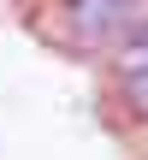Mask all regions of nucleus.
Masks as SVG:
<instances>
[{"label": "nucleus", "mask_w": 148, "mask_h": 160, "mask_svg": "<svg viewBox=\"0 0 148 160\" xmlns=\"http://www.w3.org/2000/svg\"><path fill=\"white\" fill-rule=\"evenodd\" d=\"M142 12H148L142 0H71V6H65V30H71L77 42H113V36H125Z\"/></svg>", "instance_id": "1"}, {"label": "nucleus", "mask_w": 148, "mask_h": 160, "mask_svg": "<svg viewBox=\"0 0 148 160\" xmlns=\"http://www.w3.org/2000/svg\"><path fill=\"white\" fill-rule=\"evenodd\" d=\"M107 71H113V77L148 71V12L125 30V36H113V42H107Z\"/></svg>", "instance_id": "2"}, {"label": "nucleus", "mask_w": 148, "mask_h": 160, "mask_svg": "<svg viewBox=\"0 0 148 160\" xmlns=\"http://www.w3.org/2000/svg\"><path fill=\"white\" fill-rule=\"evenodd\" d=\"M113 95H119V113L148 125V71H131V77H113Z\"/></svg>", "instance_id": "3"}]
</instances>
